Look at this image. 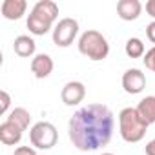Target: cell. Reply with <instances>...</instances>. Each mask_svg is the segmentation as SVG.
<instances>
[{"instance_id": "cell-1", "label": "cell", "mask_w": 155, "mask_h": 155, "mask_svg": "<svg viewBox=\"0 0 155 155\" xmlns=\"http://www.w3.org/2000/svg\"><path fill=\"white\" fill-rule=\"evenodd\" d=\"M115 119L108 106L88 104L77 110L68 122V135L81 151H95L106 146L113 137Z\"/></svg>"}, {"instance_id": "cell-2", "label": "cell", "mask_w": 155, "mask_h": 155, "mask_svg": "<svg viewBox=\"0 0 155 155\" xmlns=\"http://www.w3.org/2000/svg\"><path fill=\"white\" fill-rule=\"evenodd\" d=\"M58 17V6L53 0H38L28 15V29L37 37H44Z\"/></svg>"}, {"instance_id": "cell-3", "label": "cell", "mask_w": 155, "mask_h": 155, "mask_svg": "<svg viewBox=\"0 0 155 155\" xmlns=\"http://www.w3.org/2000/svg\"><path fill=\"white\" fill-rule=\"evenodd\" d=\"M148 122L139 115L137 108H124L119 113V133L122 137V140L135 144L140 142L146 135L148 130Z\"/></svg>"}, {"instance_id": "cell-4", "label": "cell", "mask_w": 155, "mask_h": 155, "mask_svg": "<svg viewBox=\"0 0 155 155\" xmlns=\"http://www.w3.org/2000/svg\"><path fill=\"white\" fill-rule=\"evenodd\" d=\"M79 51L88 57L90 60H104L108 55H110V44H108V38L97 31V29H88L84 31L81 37H79Z\"/></svg>"}, {"instance_id": "cell-5", "label": "cell", "mask_w": 155, "mask_h": 155, "mask_svg": "<svg viewBox=\"0 0 155 155\" xmlns=\"http://www.w3.org/2000/svg\"><path fill=\"white\" fill-rule=\"evenodd\" d=\"M57 140H58V131L48 120H40L33 124L29 130V142L37 150H51L57 144Z\"/></svg>"}, {"instance_id": "cell-6", "label": "cell", "mask_w": 155, "mask_h": 155, "mask_svg": "<svg viewBox=\"0 0 155 155\" xmlns=\"http://www.w3.org/2000/svg\"><path fill=\"white\" fill-rule=\"evenodd\" d=\"M79 35V22L75 18H60L57 26L53 28V42L58 48H68L73 44V40Z\"/></svg>"}, {"instance_id": "cell-7", "label": "cell", "mask_w": 155, "mask_h": 155, "mask_svg": "<svg viewBox=\"0 0 155 155\" xmlns=\"http://www.w3.org/2000/svg\"><path fill=\"white\" fill-rule=\"evenodd\" d=\"M144 88H146V75L140 69L131 68V69H126L124 71V75H122V90L126 93L137 95Z\"/></svg>"}, {"instance_id": "cell-8", "label": "cell", "mask_w": 155, "mask_h": 155, "mask_svg": "<svg viewBox=\"0 0 155 155\" xmlns=\"http://www.w3.org/2000/svg\"><path fill=\"white\" fill-rule=\"evenodd\" d=\"M86 97V86L81 81H69L64 84L60 91V99L66 106H77L81 104Z\"/></svg>"}, {"instance_id": "cell-9", "label": "cell", "mask_w": 155, "mask_h": 155, "mask_svg": "<svg viewBox=\"0 0 155 155\" xmlns=\"http://www.w3.org/2000/svg\"><path fill=\"white\" fill-rule=\"evenodd\" d=\"M22 135H24V130L20 126H17L15 122L11 120H4L0 124V140L6 146H15L22 140Z\"/></svg>"}, {"instance_id": "cell-10", "label": "cell", "mask_w": 155, "mask_h": 155, "mask_svg": "<svg viewBox=\"0 0 155 155\" xmlns=\"http://www.w3.org/2000/svg\"><path fill=\"white\" fill-rule=\"evenodd\" d=\"M28 2L26 0H4L0 6V13L6 20H18L26 15Z\"/></svg>"}, {"instance_id": "cell-11", "label": "cell", "mask_w": 155, "mask_h": 155, "mask_svg": "<svg viewBox=\"0 0 155 155\" xmlns=\"http://www.w3.org/2000/svg\"><path fill=\"white\" fill-rule=\"evenodd\" d=\"M55 64H53V58L46 53H38L31 58V71L37 79H48L51 75Z\"/></svg>"}, {"instance_id": "cell-12", "label": "cell", "mask_w": 155, "mask_h": 155, "mask_svg": "<svg viewBox=\"0 0 155 155\" xmlns=\"http://www.w3.org/2000/svg\"><path fill=\"white\" fill-rule=\"evenodd\" d=\"M117 13L126 22L137 20L142 13V4L139 0H119L117 2Z\"/></svg>"}, {"instance_id": "cell-13", "label": "cell", "mask_w": 155, "mask_h": 155, "mask_svg": "<svg viewBox=\"0 0 155 155\" xmlns=\"http://www.w3.org/2000/svg\"><path fill=\"white\" fill-rule=\"evenodd\" d=\"M13 51H15L18 57H22V58H29V57L35 55L37 44H35V40H33L29 35H20V37H17L15 42H13Z\"/></svg>"}, {"instance_id": "cell-14", "label": "cell", "mask_w": 155, "mask_h": 155, "mask_svg": "<svg viewBox=\"0 0 155 155\" xmlns=\"http://www.w3.org/2000/svg\"><path fill=\"white\" fill-rule=\"evenodd\" d=\"M137 111L148 124H153L155 122V95H148L140 99V102L137 104Z\"/></svg>"}, {"instance_id": "cell-15", "label": "cell", "mask_w": 155, "mask_h": 155, "mask_svg": "<svg viewBox=\"0 0 155 155\" xmlns=\"http://www.w3.org/2000/svg\"><path fill=\"white\" fill-rule=\"evenodd\" d=\"M8 120H11V122H15L17 126H20L24 131L29 128V122H31V113L26 110V108H15V110H11L9 113H8V117H6Z\"/></svg>"}, {"instance_id": "cell-16", "label": "cell", "mask_w": 155, "mask_h": 155, "mask_svg": "<svg viewBox=\"0 0 155 155\" xmlns=\"http://www.w3.org/2000/svg\"><path fill=\"white\" fill-rule=\"evenodd\" d=\"M124 51L130 58H140L146 55V48H144V42L137 37H131L126 40V46H124Z\"/></svg>"}, {"instance_id": "cell-17", "label": "cell", "mask_w": 155, "mask_h": 155, "mask_svg": "<svg viewBox=\"0 0 155 155\" xmlns=\"http://www.w3.org/2000/svg\"><path fill=\"white\" fill-rule=\"evenodd\" d=\"M142 62H144V66H146L150 71L155 73V46L146 51V55L142 57Z\"/></svg>"}, {"instance_id": "cell-18", "label": "cell", "mask_w": 155, "mask_h": 155, "mask_svg": "<svg viewBox=\"0 0 155 155\" xmlns=\"http://www.w3.org/2000/svg\"><path fill=\"white\" fill-rule=\"evenodd\" d=\"M9 106H11V97H9V93L6 90H2V91H0V113L6 115Z\"/></svg>"}, {"instance_id": "cell-19", "label": "cell", "mask_w": 155, "mask_h": 155, "mask_svg": "<svg viewBox=\"0 0 155 155\" xmlns=\"http://www.w3.org/2000/svg\"><path fill=\"white\" fill-rule=\"evenodd\" d=\"M13 155H37V150L33 146H18Z\"/></svg>"}, {"instance_id": "cell-20", "label": "cell", "mask_w": 155, "mask_h": 155, "mask_svg": "<svg viewBox=\"0 0 155 155\" xmlns=\"http://www.w3.org/2000/svg\"><path fill=\"white\" fill-rule=\"evenodd\" d=\"M146 37H148V40H150V42H153V44H155V20H153V22H150V24L146 26Z\"/></svg>"}, {"instance_id": "cell-21", "label": "cell", "mask_w": 155, "mask_h": 155, "mask_svg": "<svg viewBox=\"0 0 155 155\" xmlns=\"http://www.w3.org/2000/svg\"><path fill=\"white\" fill-rule=\"evenodd\" d=\"M146 13L155 20V0H148L146 2Z\"/></svg>"}, {"instance_id": "cell-22", "label": "cell", "mask_w": 155, "mask_h": 155, "mask_svg": "<svg viewBox=\"0 0 155 155\" xmlns=\"http://www.w3.org/2000/svg\"><path fill=\"white\" fill-rule=\"evenodd\" d=\"M144 151H146V155H155V137L144 146Z\"/></svg>"}, {"instance_id": "cell-23", "label": "cell", "mask_w": 155, "mask_h": 155, "mask_svg": "<svg viewBox=\"0 0 155 155\" xmlns=\"http://www.w3.org/2000/svg\"><path fill=\"white\" fill-rule=\"evenodd\" d=\"M102 155H113V153H102Z\"/></svg>"}]
</instances>
